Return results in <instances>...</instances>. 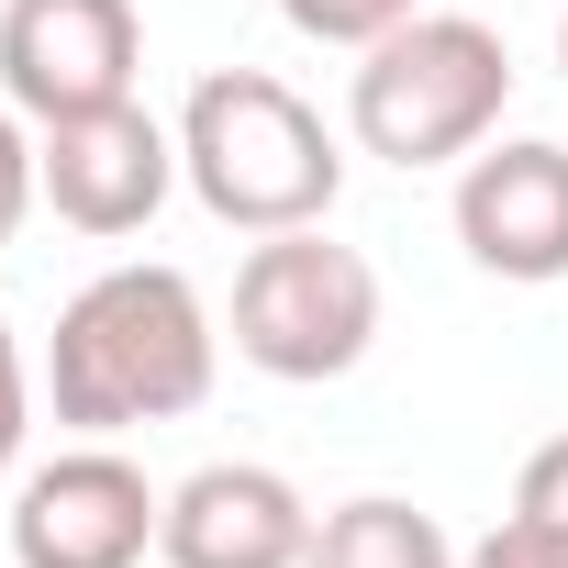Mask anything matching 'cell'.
<instances>
[{
	"label": "cell",
	"mask_w": 568,
	"mask_h": 568,
	"mask_svg": "<svg viewBox=\"0 0 568 568\" xmlns=\"http://www.w3.org/2000/svg\"><path fill=\"white\" fill-rule=\"evenodd\" d=\"M424 12V0H278V23H291V34H313V45H379L390 23H413Z\"/></svg>",
	"instance_id": "obj_11"
},
{
	"label": "cell",
	"mask_w": 568,
	"mask_h": 568,
	"mask_svg": "<svg viewBox=\"0 0 568 568\" xmlns=\"http://www.w3.org/2000/svg\"><path fill=\"white\" fill-rule=\"evenodd\" d=\"M34 201H45V179H34V123L0 101V245L23 234V212H34Z\"/></svg>",
	"instance_id": "obj_14"
},
{
	"label": "cell",
	"mask_w": 568,
	"mask_h": 568,
	"mask_svg": "<svg viewBox=\"0 0 568 568\" xmlns=\"http://www.w3.org/2000/svg\"><path fill=\"white\" fill-rule=\"evenodd\" d=\"M313 501L302 479H278L256 457H212L168 490V524H156V557L168 568H302L313 557Z\"/></svg>",
	"instance_id": "obj_9"
},
{
	"label": "cell",
	"mask_w": 568,
	"mask_h": 568,
	"mask_svg": "<svg viewBox=\"0 0 568 568\" xmlns=\"http://www.w3.org/2000/svg\"><path fill=\"white\" fill-rule=\"evenodd\" d=\"M513 101V57L479 12H413L379 45H357L346 79V134L379 168H468L501 134Z\"/></svg>",
	"instance_id": "obj_3"
},
{
	"label": "cell",
	"mask_w": 568,
	"mask_h": 568,
	"mask_svg": "<svg viewBox=\"0 0 568 568\" xmlns=\"http://www.w3.org/2000/svg\"><path fill=\"white\" fill-rule=\"evenodd\" d=\"M34 179H45V212L68 234H145L179 190V123H156L145 101H112V112H79V123H34Z\"/></svg>",
	"instance_id": "obj_7"
},
{
	"label": "cell",
	"mask_w": 568,
	"mask_h": 568,
	"mask_svg": "<svg viewBox=\"0 0 568 568\" xmlns=\"http://www.w3.org/2000/svg\"><path fill=\"white\" fill-rule=\"evenodd\" d=\"M513 524H535V535L568 557V435H546V446L524 457V479H513Z\"/></svg>",
	"instance_id": "obj_12"
},
{
	"label": "cell",
	"mask_w": 568,
	"mask_h": 568,
	"mask_svg": "<svg viewBox=\"0 0 568 568\" xmlns=\"http://www.w3.org/2000/svg\"><path fill=\"white\" fill-rule=\"evenodd\" d=\"M179 179L223 234H302V223H335L346 145L324 134V112L291 79L212 68L179 112Z\"/></svg>",
	"instance_id": "obj_2"
},
{
	"label": "cell",
	"mask_w": 568,
	"mask_h": 568,
	"mask_svg": "<svg viewBox=\"0 0 568 568\" xmlns=\"http://www.w3.org/2000/svg\"><path fill=\"white\" fill-rule=\"evenodd\" d=\"M557 68H568V12H557Z\"/></svg>",
	"instance_id": "obj_16"
},
{
	"label": "cell",
	"mask_w": 568,
	"mask_h": 568,
	"mask_svg": "<svg viewBox=\"0 0 568 568\" xmlns=\"http://www.w3.org/2000/svg\"><path fill=\"white\" fill-rule=\"evenodd\" d=\"M156 524H168V490L112 435H90V446L23 468V490H12V568H145Z\"/></svg>",
	"instance_id": "obj_5"
},
{
	"label": "cell",
	"mask_w": 568,
	"mask_h": 568,
	"mask_svg": "<svg viewBox=\"0 0 568 568\" xmlns=\"http://www.w3.org/2000/svg\"><path fill=\"white\" fill-rule=\"evenodd\" d=\"M457 245H468V267L513 278V291L568 278V145H546V134L479 145L457 168Z\"/></svg>",
	"instance_id": "obj_8"
},
{
	"label": "cell",
	"mask_w": 568,
	"mask_h": 568,
	"mask_svg": "<svg viewBox=\"0 0 568 568\" xmlns=\"http://www.w3.org/2000/svg\"><path fill=\"white\" fill-rule=\"evenodd\" d=\"M145 23L134 0H0V101L23 123H79L134 101Z\"/></svg>",
	"instance_id": "obj_6"
},
{
	"label": "cell",
	"mask_w": 568,
	"mask_h": 568,
	"mask_svg": "<svg viewBox=\"0 0 568 568\" xmlns=\"http://www.w3.org/2000/svg\"><path fill=\"white\" fill-rule=\"evenodd\" d=\"M379 346V267L357 245H335L324 223L302 234H256L234 267V357L256 379L324 390Z\"/></svg>",
	"instance_id": "obj_4"
},
{
	"label": "cell",
	"mask_w": 568,
	"mask_h": 568,
	"mask_svg": "<svg viewBox=\"0 0 568 568\" xmlns=\"http://www.w3.org/2000/svg\"><path fill=\"white\" fill-rule=\"evenodd\" d=\"M23 435H34V357H23L12 313H0V479L23 468Z\"/></svg>",
	"instance_id": "obj_13"
},
{
	"label": "cell",
	"mask_w": 568,
	"mask_h": 568,
	"mask_svg": "<svg viewBox=\"0 0 568 568\" xmlns=\"http://www.w3.org/2000/svg\"><path fill=\"white\" fill-rule=\"evenodd\" d=\"M457 568H568V557H557V546H546L535 524H513V513H501V524H490V535H479V546H468Z\"/></svg>",
	"instance_id": "obj_15"
},
{
	"label": "cell",
	"mask_w": 568,
	"mask_h": 568,
	"mask_svg": "<svg viewBox=\"0 0 568 568\" xmlns=\"http://www.w3.org/2000/svg\"><path fill=\"white\" fill-rule=\"evenodd\" d=\"M212 368H223V324L201 302V278L168 267V256L101 267L45 335V402L79 435L179 424V413L212 402Z\"/></svg>",
	"instance_id": "obj_1"
},
{
	"label": "cell",
	"mask_w": 568,
	"mask_h": 568,
	"mask_svg": "<svg viewBox=\"0 0 568 568\" xmlns=\"http://www.w3.org/2000/svg\"><path fill=\"white\" fill-rule=\"evenodd\" d=\"M468 546H446L435 513H413L402 490H368V501H335L313 524V557L302 568H457Z\"/></svg>",
	"instance_id": "obj_10"
}]
</instances>
